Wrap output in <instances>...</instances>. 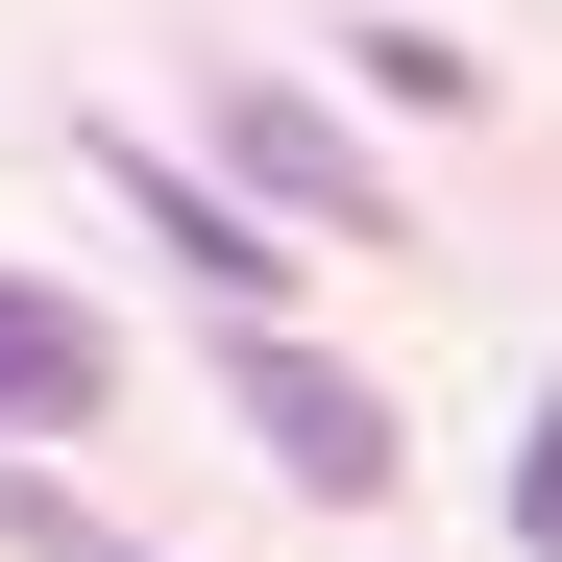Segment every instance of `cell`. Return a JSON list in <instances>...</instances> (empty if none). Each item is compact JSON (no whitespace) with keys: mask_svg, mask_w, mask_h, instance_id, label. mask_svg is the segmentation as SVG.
Here are the masks:
<instances>
[{"mask_svg":"<svg viewBox=\"0 0 562 562\" xmlns=\"http://www.w3.org/2000/svg\"><path fill=\"white\" fill-rule=\"evenodd\" d=\"M514 514H538V538H562V392H538V464H514Z\"/></svg>","mask_w":562,"mask_h":562,"instance_id":"obj_5","label":"cell"},{"mask_svg":"<svg viewBox=\"0 0 562 562\" xmlns=\"http://www.w3.org/2000/svg\"><path fill=\"white\" fill-rule=\"evenodd\" d=\"M221 171H245V196L269 221H342V245H392V171H367L318 99H269V74H245V99H221Z\"/></svg>","mask_w":562,"mask_h":562,"instance_id":"obj_2","label":"cell"},{"mask_svg":"<svg viewBox=\"0 0 562 562\" xmlns=\"http://www.w3.org/2000/svg\"><path fill=\"white\" fill-rule=\"evenodd\" d=\"M123 196H147V245H171V269H196V294H221V318H269V221L221 196V171H171V147H123Z\"/></svg>","mask_w":562,"mask_h":562,"instance_id":"obj_4","label":"cell"},{"mask_svg":"<svg viewBox=\"0 0 562 562\" xmlns=\"http://www.w3.org/2000/svg\"><path fill=\"white\" fill-rule=\"evenodd\" d=\"M221 392L269 416V464H294L318 514H367V490H392V392H367V367H318V342H269V318H245V342H221Z\"/></svg>","mask_w":562,"mask_h":562,"instance_id":"obj_1","label":"cell"},{"mask_svg":"<svg viewBox=\"0 0 562 562\" xmlns=\"http://www.w3.org/2000/svg\"><path fill=\"white\" fill-rule=\"evenodd\" d=\"M123 416V342L49 294V269H0V440H99Z\"/></svg>","mask_w":562,"mask_h":562,"instance_id":"obj_3","label":"cell"}]
</instances>
